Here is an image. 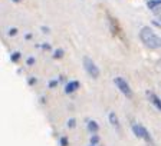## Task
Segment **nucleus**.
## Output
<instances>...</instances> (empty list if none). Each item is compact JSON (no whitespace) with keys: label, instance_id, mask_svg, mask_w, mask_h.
I'll use <instances>...</instances> for the list:
<instances>
[{"label":"nucleus","instance_id":"obj_1","mask_svg":"<svg viewBox=\"0 0 161 146\" xmlns=\"http://www.w3.org/2000/svg\"><path fill=\"white\" fill-rule=\"evenodd\" d=\"M140 39L148 49H161V37L151 27L145 26L140 30Z\"/></svg>","mask_w":161,"mask_h":146},{"label":"nucleus","instance_id":"obj_2","mask_svg":"<svg viewBox=\"0 0 161 146\" xmlns=\"http://www.w3.org/2000/svg\"><path fill=\"white\" fill-rule=\"evenodd\" d=\"M84 67L92 79H98L99 77V69H98V66L95 65V62L91 57H88V56L84 57Z\"/></svg>","mask_w":161,"mask_h":146},{"label":"nucleus","instance_id":"obj_3","mask_svg":"<svg viewBox=\"0 0 161 146\" xmlns=\"http://www.w3.org/2000/svg\"><path fill=\"white\" fill-rule=\"evenodd\" d=\"M132 132H134V135L137 138H140V139H144L147 143H150V145H154L153 143V139H151L150 133H148V130L145 129L142 125H140V123H134L132 125Z\"/></svg>","mask_w":161,"mask_h":146},{"label":"nucleus","instance_id":"obj_4","mask_svg":"<svg viewBox=\"0 0 161 146\" xmlns=\"http://www.w3.org/2000/svg\"><path fill=\"white\" fill-rule=\"evenodd\" d=\"M114 83L117 85V87L119 89V92L122 93V95H125V97H128V99H131L132 97V90H131L130 85H128V82L124 79V77H115L114 79Z\"/></svg>","mask_w":161,"mask_h":146},{"label":"nucleus","instance_id":"obj_5","mask_svg":"<svg viewBox=\"0 0 161 146\" xmlns=\"http://www.w3.org/2000/svg\"><path fill=\"white\" fill-rule=\"evenodd\" d=\"M147 96H148V100H150V102L161 112V99H160V97H158L157 95H154L153 92H150V90L147 92Z\"/></svg>","mask_w":161,"mask_h":146},{"label":"nucleus","instance_id":"obj_6","mask_svg":"<svg viewBox=\"0 0 161 146\" xmlns=\"http://www.w3.org/2000/svg\"><path fill=\"white\" fill-rule=\"evenodd\" d=\"M108 119H109V122H111V125L115 128V129L118 130V132H121V126H119V119H118V116H117V113H114V112H111L109 113V116H108Z\"/></svg>","mask_w":161,"mask_h":146},{"label":"nucleus","instance_id":"obj_7","mask_svg":"<svg viewBox=\"0 0 161 146\" xmlns=\"http://www.w3.org/2000/svg\"><path fill=\"white\" fill-rule=\"evenodd\" d=\"M78 87H79V82H76V80H75V82H69L66 86H65V92L66 93H74Z\"/></svg>","mask_w":161,"mask_h":146},{"label":"nucleus","instance_id":"obj_8","mask_svg":"<svg viewBox=\"0 0 161 146\" xmlns=\"http://www.w3.org/2000/svg\"><path fill=\"white\" fill-rule=\"evenodd\" d=\"M98 129H99V126H98V123L95 122V120H89V122H88V130H89V132L95 133Z\"/></svg>","mask_w":161,"mask_h":146},{"label":"nucleus","instance_id":"obj_9","mask_svg":"<svg viewBox=\"0 0 161 146\" xmlns=\"http://www.w3.org/2000/svg\"><path fill=\"white\" fill-rule=\"evenodd\" d=\"M62 56H64V50H62V49L55 50V53H53V57H55V59H60Z\"/></svg>","mask_w":161,"mask_h":146},{"label":"nucleus","instance_id":"obj_10","mask_svg":"<svg viewBox=\"0 0 161 146\" xmlns=\"http://www.w3.org/2000/svg\"><path fill=\"white\" fill-rule=\"evenodd\" d=\"M19 57H20V53H19V52H14V53L12 55V62H17V60H19Z\"/></svg>","mask_w":161,"mask_h":146},{"label":"nucleus","instance_id":"obj_11","mask_svg":"<svg viewBox=\"0 0 161 146\" xmlns=\"http://www.w3.org/2000/svg\"><path fill=\"white\" fill-rule=\"evenodd\" d=\"M98 140H99V138H98L97 135H94V136L91 138V143H92V145H95V143H98Z\"/></svg>","mask_w":161,"mask_h":146},{"label":"nucleus","instance_id":"obj_12","mask_svg":"<svg viewBox=\"0 0 161 146\" xmlns=\"http://www.w3.org/2000/svg\"><path fill=\"white\" fill-rule=\"evenodd\" d=\"M60 145H62V146H68V139H66V138H62V139H60Z\"/></svg>","mask_w":161,"mask_h":146},{"label":"nucleus","instance_id":"obj_13","mask_svg":"<svg viewBox=\"0 0 161 146\" xmlns=\"http://www.w3.org/2000/svg\"><path fill=\"white\" fill-rule=\"evenodd\" d=\"M68 126H69V128H74L75 126V119H69V122H68Z\"/></svg>","mask_w":161,"mask_h":146},{"label":"nucleus","instance_id":"obj_14","mask_svg":"<svg viewBox=\"0 0 161 146\" xmlns=\"http://www.w3.org/2000/svg\"><path fill=\"white\" fill-rule=\"evenodd\" d=\"M16 33H17V29H10L9 30V34H10V36H14Z\"/></svg>","mask_w":161,"mask_h":146},{"label":"nucleus","instance_id":"obj_15","mask_svg":"<svg viewBox=\"0 0 161 146\" xmlns=\"http://www.w3.org/2000/svg\"><path fill=\"white\" fill-rule=\"evenodd\" d=\"M35 63V59L33 57H29V59H27V65H33Z\"/></svg>","mask_w":161,"mask_h":146},{"label":"nucleus","instance_id":"obj_16","mask_svg":"<svg viewBox=\"0 0 161 146\" xmlns=\"http://www.w3.org/2000/svg\"><path fill=\"white\" fill-rule=\"evenodd\" d=\"M56 85H58V82H56V80H52V82L49 83V86H50V87H55V86H56Z\"/></svg>","mask_w":161,"mask_h":146},{"label":"nucleus","instance_id":"obj_17","mask_svg":"<svg viewBox=\"0 0 161 146\" xmlns=\"http://www.w3.org/2000/svg\"><path fill=\"white\" fill-rule=\"evenodd\" d=\"M42 47H43V49H49L50 46H49V44H47V43H45V44H43V46H42Z\"/></svg>","mask_w":161,"mask_h":146},{"label":"nucleus","instance_id":"obj_18","mask_svg":"<svg viewBox=\"0 0 161 146\" xmlns=\"http://www.w3.org/2000/svg\"><path fill=\"white\" fill-rule=\"evenodd\" d=\"M13 2H14V3H17V2H20V0H13Z\"/></svg>","mask_w":161,"mask_h":146}]
</instances>
